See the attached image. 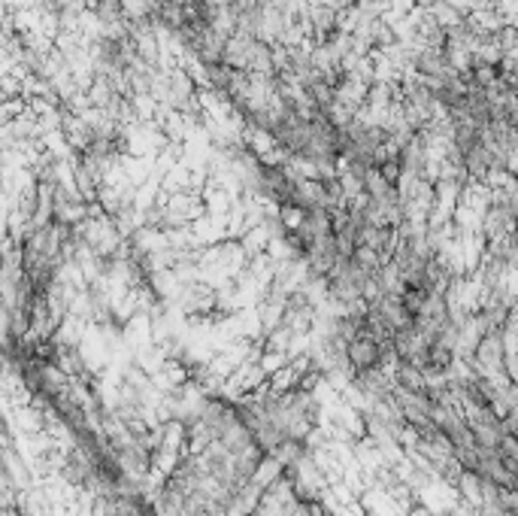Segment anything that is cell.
Returning a JSON list of instances; mask_svg holds the SVG:
<instances>
[{"instance_id": "1", "label": "cell", "mask_w": 518, "mask_h": 516, "mask_svg": "<svg viewBox=\"0 0 518 516\" xmlns=\"http://www.w3.org/2000/svg\"><path fill=\"white\" fill-rule=\"evenodd\" d=\"M352 359L358 362V364H370V362H376V344L373 340H355L352 344Z\"/></svg>"}]
</instances>
